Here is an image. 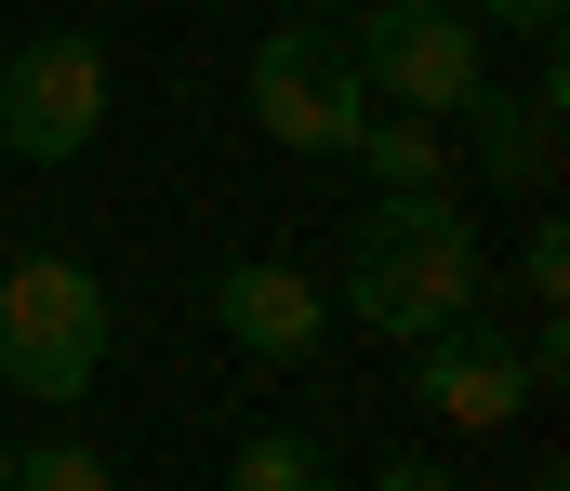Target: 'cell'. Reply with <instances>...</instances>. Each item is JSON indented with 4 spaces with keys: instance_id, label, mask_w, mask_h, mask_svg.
<instances>
[{
    "instance_id": "cell-1",
    "label": "cell",
    "mask_w": 570,
    "mask_h": 491,
    "mask_svg": "<svg viewBox=\"0 0 570 491\" xmlns=\"http://www.w3.org/2000/svg\"><path fill=\"white\" fill-rule=\"evenodd\" d=\"M332 306L372 320L385 345H425L438 320H478V306H491V239H478L464 186H385V199L345 226Z\"/></svg>"
},
{
    "instance_id": "cell-2",
    "label": "cell",
    "mask_w": 570,
    "mask_h": 491,
    "mask_svg": "<svg viewBox=\"0 0 570 491\" xmlns=\"http://www.w3.org/2000/svg\"><path fill=\"white\" fill-rule=\"evenodd\" d=\"M107 332H120V306H107V279H94L80 253L40 239V253L0 266V385H13V399L80 412L94 372H107Z\"/></svg>"
},
{
    "instance_id": "cell-3",
    "label": "cell",
    "mask_w": 570,
    "mask_h": 491,
    "mask_svg": "<svg viewBox=\"0 0 570 491\" xmlns=\"http://www.w3.org/2000/svg\"><path fill=\"white\" fill-rule=\"evenodd\" d=\"M253 120H266V147H292V160H345V147H358L372 80H358L345 27L292 13V27H266V40H253Z\"/></svg>"
},
{
    "instance_id": "cell-4",
    "label": "cell",
    "mask_w": 570,
    "mask_h": 491,
    "mask_svg": "<svg viewBox=\"0 0 570 491\" xmlns=\"http://www.w3.org/2000/svg\"><path fill=\"white\" fill-rule=\"evenodd\" d=\"M345 53H358L372 107H425V120H451L491 80V27L464 0H358V40Z\"/></svg>"
},
{
    "instance_id": "cell-5",
    "label": "cell",
    "mask_w": 570,
    "mask_h": 491,
    "mask_svg": "<svg viewBox=\"0 0 570 491\" xmlns=\"http://www.w3.org/2000/svg\"><path fill=\"white\" fill-rule=\"evenodd\" d=\"M107 94H120V67H107V40L94 27H40V40H13L0 53V147L13 160H80L94 134H107Z\"/></svg>"
},
{
    "instance_id": "cell-6",
    "label": "cell",
    "mask_w": 570,
    "mask_h": 491,
    "mask_svg": "<svg viewBox=\"0 0 570 491\" xmlns=\"http://www.w3.org/2000/svg\"><path fill=\"white\" fill-rule=\"evenodd\" d=\"M412 399H425L438 425H464V439H504L544 385H531V345H504V332H478V320H438L412 345Z\"/></svg>"
},
{
    "instance_id": "cell-7",
    "label": "cell",
    "mask_w": 570,
    "mask_h": 491,
    "mask_svg": "<svg viewBox=\"0 0 570 491\" xmlns=\"http://www.w3.org/2000/svg\"><path fill=\"white\" fill-rule=\"evenodd\" d=\"M213 332H226L239 359H266V372H305L318 332H332V293H318L292 253H239V266L213 279Z\"/></svg>"
},
{
    "instance_id": "cell-8",
    "label": "cell",
    "mask_w": 570,
    "mask_h": 491,
    "mask_svg": "<svg viewBox=\"0 0 570 491\" xmlns=\"http://www.w3.org/2000/svg\"><path fill=\"white\" fill-rule=\"evenodd\" d=\"M451 120H464V147H451L464 173H491V186H518V199L558 186V80H531V94H491V80H478Z\"/></svg>"
},
{
    "instance_id": "cell-9",
    "label": "cell",
    "mask_w": 570,
    "mask_h": 491,
    "mask_svg": "<svg viewBox=\"0 0 570 491\" xmlns=\"http://www.w3.org/2000/svg\"><path fill=\"white\" fill-rule=\"evenodd\" d=\"M345 160H372V186H451V120H425V107H372L358 120V147Z\"/></svg>"
},
{
    "instance_id": "cell-10",
    "label": "cell",
    "mask_w": 570,
    "mask_h": 491,
    "mask_svg": "<svg viewBox=\"0 0 570 491\" xmlns=\"http://www.w3.org/2000/svg\"><path fill=\"white\" fill-rule=\"evenodd\" d=\"M226 491H332V452H318V439H292V425H266V439H239Z\"/></svg>"
},
{
    "instance_id": "cell-11",
    "label": "cell",
    "mask_w": 570,
    "mask_h": 491,
    "mask_svg": "<svg viewBox=\"0 0 570 491\" xmlns=\"http://www.w3.org/2000/svg\"><path fill=\"white\" fill-rule=\"evenodd\" d=\"M13 491H120V465L94 439H40V452H13Z\"/></svg>"
},
{
    "instance_id": "cell-12",
    "label": "cell",
    "mask_w": 570,
    "mask_h": 491,
    "mask_svg": "<svg viewBox=\"0 0 570 491\" xmlns=\"http://www.w3.org/2000/svg\"><path fill=\"white\" fill-rule=\"evenodd\" d=\"M518 279H531V306L558 320V293H570V226H531V239H518Z\"/></svg>"
},
{
    "instance_id": "cell-13",
    "label": "cell",
    "mask_w": 570,
    "mask_h": 491,
    "mask_svg": "<svg viewBox=\"0 0 570 491\" xmlns=\"http://www.w3.org/2000/svg\"><path fill=\"white\" fill-rule=\"evenodd\" d=\"M478 27H504V40H558L570 27V0H464Z\"/></svg>"
},
{
    "instance_id": "cell-14",
    "label": "cell",
    "mask_w": 570,
    "mask_h": 491,
    "mask_svg": "<svg viewBox=\"0 0 570 491\" xmlns=\"http://www.w3.org/2000/svg\"><path fill=\"white\" fill-rule=\"evenodd\" d=\"M385 491H451V465H425V452H385Z\"/></svg>"
},
{
    "instance_id": "cell-15",
    "label": "cell",
    "mask_w": 570,
    "mask_h": 491,
    "mask_svg": "<svg viewBox=\"0 0 570 491\" xmlns=\"http://www.w3.org/2000/svg\"><path fill=\"white\" fill-rule=\"evenodd\" d=\"M0 491H13V452H0Z\"/></svg>"
}]
</instances>
